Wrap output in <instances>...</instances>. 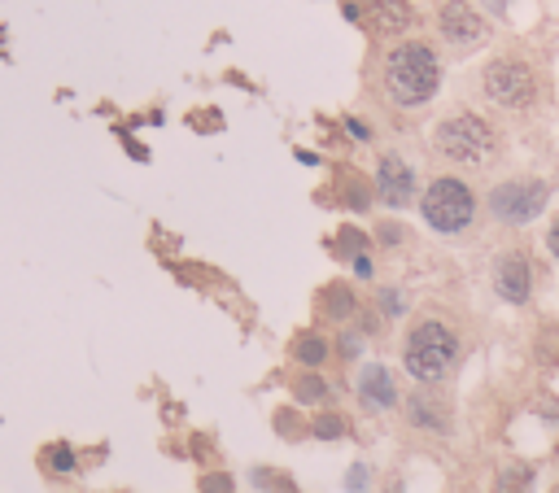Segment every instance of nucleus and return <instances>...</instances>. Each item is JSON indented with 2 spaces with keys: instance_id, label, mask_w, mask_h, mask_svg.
<instances>
[{
  "instance_id": "nucleus-1",
  "label": "nucleus",
  "mask_w": 559,
  "mask_h": 493,
  "mask_svg": "<svg viewBox=\"0 0 559 493\" xmlns=\"http://www.w3.org/2000/svg\"><path fill=\"white\" fill-rule=\"evenodd\" d=\"M442 88V57L428 40H398L380 62V96L394 110H420Z\"/></svg>"
},
{
  "instance_id": "nucleus-2",
  "label": "nucleus",
  "mask_w": 559,
  "mask_h": 493,
  "mask_svg": "<svg viewBox=\"0 0 559 493\" xmlns=\"http://www.w3.org/2000/svg\"><path fill=\"white\" fill-rule=\"evenodd\" d=\"M433 153L446 166H459V171H490L503 153V136L494 131L490 118L455 110L433 127Z\"/></svg>"
},
{
  "instance_id": "nucleus-3",
  "label": "nucleus",
  "mask_w": 559,
  "mask_h": 493,
  "mask_svg": "<svg viewBox=\"0 0 559 493\" xmlns=\"http://www.w3.org/2000/svg\"><path fill=\"white\" fill-rule=\"evenodd\" d=\"M459 354L463 341L442 315H424L407 332V345H402V363L420 384H442L459 367Z\"/></svg>"
},
{
  "instance_id": "nucleus-4",
  "label": "nucleus",
  "mask_w": 559,
  "mask_h": 493,
  "mask_svg": "<svg viewBox=\"0 0 559 493\" xmlns=\"http://www.w3.org/2000/svg\"><path fill=\"white\" fill-rule=\"evenodd\" d=\"M538 88H542L538 70H533V62L529 57H520V53H503V57H494V62L481 70V92H485V101H490L494 110L525 114V110L538 105Z\"/></svg>"
},
{
  "instance_id": "nucleus-5",
  "label": "nucleus",
  "mask_w": 559,
  "mask_h": 493,
  "mask_svg": "<svg viewBox=\"0 0 559 493\" xmlns=\"http://www.w3.org/2000/svg\"><path fill=\"white\" fill-rule=\"evenodd\" d=\"M477 210H481L477 206V192L463 184L459 175H437L433 184L424 188V197H420L424 223L433 227V232H442V236L468 232V227L477 223Z\"/></svg>"
},
{
  "instance_id": "nucleus-6",
  "label": "nucleus",
  "mask_w": 559,
  "mask_h": 493,
  "mask_svg": "<svg viewBox=\"0 0 559 493\" xmlns=\"http://www.w3.org/2000/svg\"><path fill=\"white\" fill-rule=\"evenodd\" d=\"M546 201H551L546 179H507L490 192V214L507 227H525L546 210Z\"/></svg>"
},
{
  "instance_id": "nucleus-7",
  "label": "nucleus",
  "mask_w": 559,
  "mask_h": 493,
  "mask_svg": "<svg viewBox=\"0 0 559 493\" xmlns=\"http://www.w3.org/2000/svg\"><path fill=\"white\" fill-rule=\"evenodd\" d=\"M437 31H442V40L450 48H472L490 35L485 18L468 5V0H437Z\"/></svg>"
},
{
  "instance_id": "nucleus-8",
  "label": "nucleus",
  "mask_w": 559,
  "mask_h": 493,
  "mask_svg": "<svg viewBox=\"0 0 559 493\" xmlns=\"http://www.w3.org/2000/svg\"><path fill=\"white\" fill-rule=\"evenodd\" d=\"M376 192H380V201H385L389 210L411 206V197H415V171L398 158V153H385V158L376 162Z\"/></svg>"
},
{
  "instance_id": "nucleus-9",
  "label": "nucleus",
  "mask_w": 559,
  "mask_h": 493,
  "mask_svg": "<svg viewBox=\"0 0 559 493\" xmlns=\"http://www.w3.org/2000/svg\"><path fill=\"white\" fill-rule=\"evenodd\" d=\"M494 293L503 297L511 306H525L529 293H533V275H529V262L520 249H511V254H498L494 262Z\"/></svg>"
},
{
  "instance_id": "nucleus-10",
  "label": "nucleus",
  "mask_w": 559,
  "mask_h": 493,
  "mask_svg": "<svg viewBox=\"0 0 559 493\" xmlns=\"http://www.w3.org/2000/svg\"><path fill=\"white\" fill-rule=\"evenodd\" d=\"M359 398L367 411H389V406H398V384L380 363H367L359 371Z\"/></svg>"
},
{
  "instance_id": "nucleus-11",
  "label": "nucleus",
  "mask_w": 559,
  "mask_h": 493,
  "mask_svg": "<svg viewBox=\"0 0 559 493\" xmlns=\"http://www.w3.org/2000/svg\"><path fill=\"white\" fill-rule=\"evenodd\" d=\"M407 419H411V428H424V432H446L450 428V411H446V402L437 398L433 389L411 393L407 398Z\"/></svg>"
},
{
  "instance_id": "nucleus-12",
  "label": "nucleus",
  "mask_w": 559,
  "mask_h": 493,
  "mask_svg": "<svg viewBox=\"0 0 559 493\" xmlns=\"http://www.w3.org/2000/svg\"><path fill=\"white\" fill-rule=\"evenodd\" d=\"M372 27L380 35H402L415 27L411 0H372Z\"/></svg>"
},
{
  "instance_id": "nucleus-13",
  "label": "nucleus",
  "mask_w": 559,
  "mask_h": 493,
  "mask_svg": "<svg viewBox=\"0 0 559 493\" xmlns=\"http://www.w3.org/2000/svg\"><path fill=\"white\" fill-rule=\"evenodd\" d=\"M293 358L302 367H319V363H328V341L319 332H302L293 341Z\"/></svg>"
},
{
  "instance_id": "nucleus-14",
  "label": "nucleus",
  "mask_w": 559,
  "mask_h": 493,
  "mask_svg": "<svg viewBox=\"0 0 559 493\" xmlns=\"http://www.w3.org/2000/svg\"><path fill=\"white\" fill-rule=\"evenodd\" d=\"M293 398H297V402H306V406L324 402V398H328V380H324V376H315V371H306V376H297V380H293Z\"/></svg>"
},
{
  "instance_id": "nucleus-15",
  "label": "nucleus",
  "mask_w": 559,
  "mask_h": 493,
  "mask_svg": "<svg viewBox=\"0 0 559 493\" xmlns=\"http://www.w3.org/2000/svg\"><path fill=\"white\" fill-rule=\"evenodd\" d=\"M324 310H328L332 319H350L354 315V293H350L346 284H332L328 293H324Z\"/></svg>"
},
{
  "instance_id": "nucleus-16",
  "label": "nucleus",
  "mask_w": 559,
  "mask_h": 493,
  "mask_svg": "<svg viewBox=\"0 0 559 493\" xmlns=\"http://www.w3.org/2000/svg\"><path fill=\"white\" fill-rule=\"evenodd\" d=\"M311 432L319 441H341V437H346V419H341V415H319L311 424Z\"/></svg>"
},
{
  "instance_id": "nucleus-17",
  "label": "nucleus",
  "mask_w": 559,
  "mask_h": 493,
  "mask_svg": "<svg viewBox=\"0 0 559 493\" xmlns=\"http://www.w3.org/2000/svg\"><path fill=\"white\" fill-rule=\"evenodd\" d=\"M363 245H367V236L354 232V227H346V232L337 236V245H332V254H337V258H363V254H359Z\"/></svg>"
},
{
  "instance_id": "nucleus-18",
  "label": "nucleus",
  "mask_w": 559,
  "mask_h": 493,
  "mask_svg": "<svg viewBox=\"0 0 559 493\" xmlns=\"http://www.w3.org/2000/svg\"><path fill=\"white\" fill-rule=\"evenodd\" d=\"M49 463H53V472H75V450H70L66 441H57L49 450Z\"/></svg>"
},
{
  "instance_id": "nucleus-19",
  "label": "nucleus",
  "mask_w": 559,
  "mask_h": 493,
  "mask_svg": "<svg viewBox=\"0 0 559 493\" xmlns=\"http://www.w3.org/2000/svg\"><path fill=\"white\" fill-rule=\"evenodd\" d=\"M201 493H236V485L228 472H210V476H201Z\"/></svg>"
},
{
  "instance_id": "nucleus-20",
  "label": "nucleus",
  "mask_w": 559,
  "mask_h": 493,
  "mask_svg": "<svg viewBox=\"0 0 559 493\" xmlns=\"http://www.w3.org/2000/svg\"><path fill=\"white\" fill-rule=\"evenodd\" d=\"M367 485H372V472H367V463H354L350 476H346V489L350 493H367Z\"/></svg>"
},
{
  "instance_id": "nucleus-21",
  "label": "nucleus",
  "mask_w": 559,
  "mask_h": 493,
  "mask_svg": "<svg viewBox=\"0 0 559 493\" xmlns=\"http://www.w3.org/2000/svg\"><path fill=\"white\" fill-rule=\"evenodd\" d=\"M380 310H385L389 319L402 315V293H398V288H385V293H380Z\"/></svg>"
},
{
  "instance_id": "nucleus-22",
  "label": "nucleus",
  "mask_w": 559,
  "mask_h": 493,
  "mask_svg": "<svg viewBox=\"0 0 559 493\" xmlns=\"http://www.w3.org/2000/svg\"><path fill=\"white\" fill-rule=\"evenodd\" d=\"M341 354H346V358L359 354V332H346V336H341Z\"/></svg>"
},
{
  "instance_id": "nucleus-23",
  "label": "nucleus",
  "mask_w": 559,
  "mask_h": 493,
  "mask_svg": "<svg viewBox=\"0 0 559 493\" xmlns=\"http://www.w3.org/2000/svg\"><path fill=\"white\" fill-rule=\"evenodd\" d=\"M354 271H359L363 280H372V258H367V254H363V258H354Z\"/></svg>"
},
{
  "instance_id": "nucleus-24",
  "label": "nucleus",
  "mask_w": 559,
  "mask_h": 493,
  "mask_svg": "<svg viewBox=\"0 0 559 493\" xmlns=\"http://www.w3.org/2000/svg\"><path fill=\"white\" fill-rule=\"evenodd\" d=\"M346 127H350V136H354V140H367V136H372V131H367V127L359 123V118H350V123H346Z\"/></svg>"
},
{
  "instance_id": "nucleus-25",
  "label": "nucleus",
  "mask_w": 559,
  "mask_h": 493,
  "mask_svg": "<svg viewBox=\"0 0 559 493\" xmlns=\"http://www.w3.org/2000/svg\"><path fill=\"white\" fill-rule=\"evenodd\" d=\"M546 245H551V254H555V258H559V223H555V227H551V236H546Z\"/></svg>"
},
{
  "instance_id": "nucleus-26",
  "label": "nucleus",
  "mask_w": 559,
  "mask_h": 493,
  "mask_svg": "<svg viewBox=\"0 0 559 493\" xmlns=\"http://www.w3.org/2000/svg\"><path fill=\"white\" fill-rule=\"evenodd\" d=\"M490 9H503V0H490Z\"/></svg>"
}]
</instances>
